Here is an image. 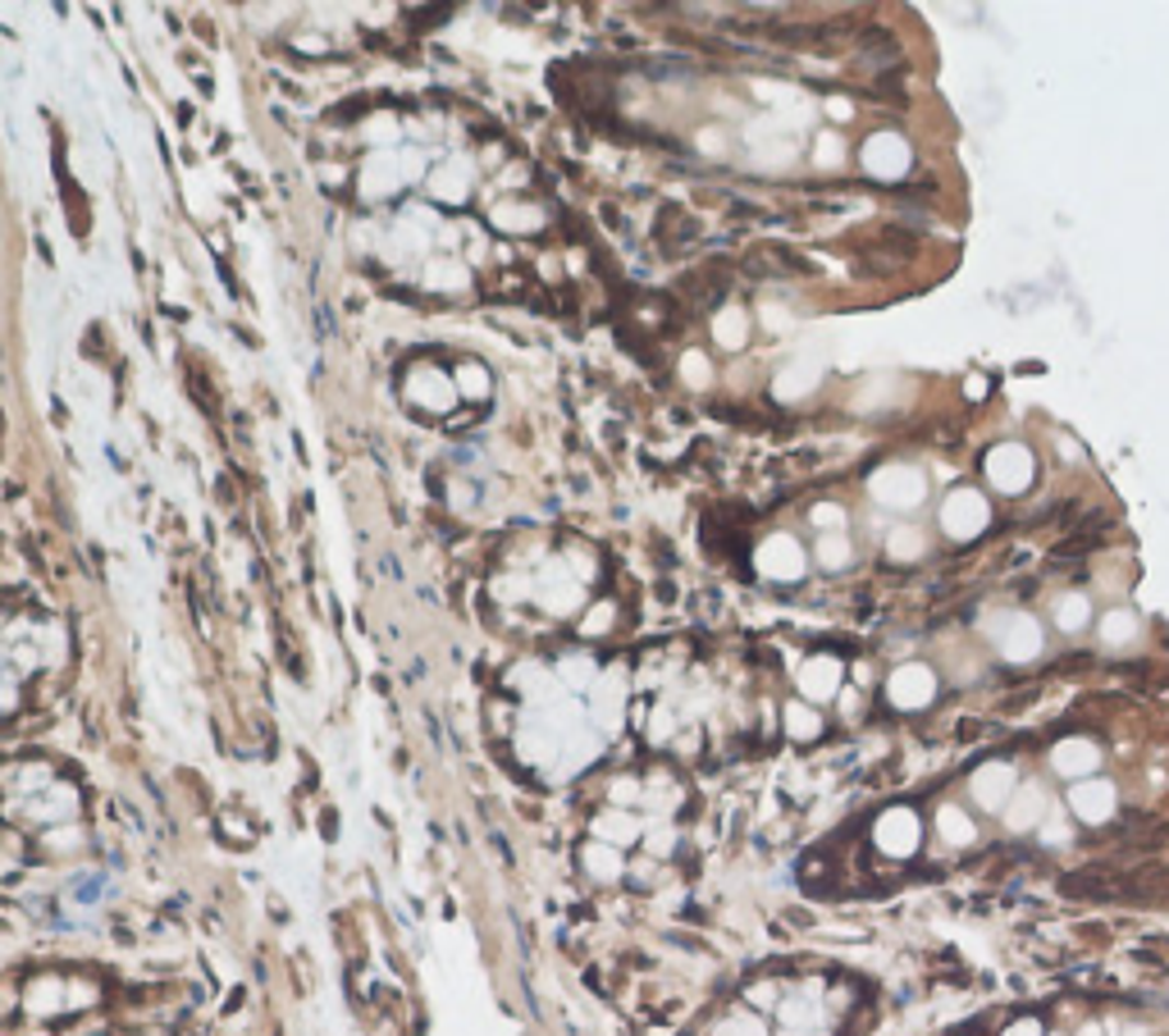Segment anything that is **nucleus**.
I'll use <instances>...</instances> for the list:
<instances>
[{"label":"nucleus","instance_id":"obj_10","mask_svg":"<svg viewBox=\"0 0 1169 1036\" xmlns=\"http://www.w3.org/2000/svg\"><path fill=\"white\" fill-rule=\"evenodd\" d=\"M1051 767L1060 772L1065 781H1088L1097 767H1101V749L1092 740H1082V736H1069L1051 749Z\"/></svg>","mask_w":1169,"mask_h":1036},{"label":"nucleus","instance_id":"obj_7","mask_svg":"<svg viewBox=\"0 0 1169 1036\" xmlns=\"http://www.w3.org/2000/svg\"><path fill=\"white\" fill-rule=\"evenodd\" d=\"M864 170L873 179H900L909 170V143L900 133H890V128L873 133L864 143Z\"/></svg>","mask_w":1169,"mask_h":1036},{"label":"nucleus","instance_id":"obj_32","mask_svg":"<svg viewBox=\"0 0 1169 1036\" xmlns=\"http://www.w3.org/2000/svg\"><path fill=\"white\" fill-rule=\"evenodd\" d=\"M827 110H831V115H837V119H845V115H850V101H831Z\"/></svg>","mask_w":1169,"mask_h":1036},{"label":"nucleus","instance_id":"obj_35","mask_svg":"<svg viewBox=\"0 0 1169 1036\" xmlns=\"http://www.w3.org/2000/svg\"><path fill=\"white\" fill-rule=\"evenodd\" d=\"M1055 1036H1060V1032H1055Z\"/></svg>","mask_w":1169,"mask_h":1036},{"label":"nucleus","instance_id":"obj_33","mask_svg":"<svg viewBox=\"0 0 1169 1036\" xmlns=\"http://www.w3.org/2000/svg\"><path fill=\"white\" fill-rule=\"evenodd\" d=\"M1078 1036H1101V1027H1097V1023H1082V1032H1078Z\"/></svg>","mask_w":1169,"mask_h":1036},{"label":"nucleus","instance_id":"obj_26","mask_svg":"<svg viewBox=\"0 0 1169 1036\" xmlns=\"http://www.w3.org/2000/svg\"><path fill=\"white\" fill-rule=\"evenodd\" d=\"M612 617H617V612H612V603H594V612L584 617V635H603L612 626Z\"/></svg>","mask_w":1169,"mask_h":1036},{"label":"nucleus","instance_id":"obj_22","mask_svg":"<svg viewBox=\"0 0 1169 1036\" xmlns=\"http://www.w3.org/2000/svg\"><path fill=\"white\" fill-rule=\"evenodd\" d=\"M886 553H890V557H900V562H909V557H918V553H923V535H918V530H909V525L890 530Z\"/></svg>","mask_w":1169,"mask_h":1036},{"label":"nucleus","instance_id":"obj_19","mask_svg":"<svg viewBox=\"0 0 1169 1036\" xmlns=\"http://www.w3.org/2000/svg\"><path fill=\"white\" fill-rule=\"evenodd\" d=\"M1055 622H1060V630H1082L1092 622V603H1088V594H1065L1060 603H1055Z\"/></svg>","mask_w":1169,"mask_h":1036},{"label":"nucleus","instance_id":"obj_17","mask_svg":"<svg viewBox=\"0 0 1169 1036\" xmlns=\"http://www.w3.org/2000/svg\"><path fill=\"white\" fill-rule=\"evenodd\" d=\"M782 721H786V736H791V740H814V736H822V717H818L814 704H804V698L786 704Z\"/></svg>","mask_w":1169,"mask_h":1036},{"label":"nucleus","instance_id":"obj_6","mask_svg":"<svg viewBox=\"0 0 1169 1036\" xmlns=\"http://www.w3.org/2000/svg\"><path fill=\"white\" fill-rule=\"evenodd\" d=\"M1069 808H1074V818L1078 822H1088V827H1101L1115 818V808H1120V795L1110 781L1101 776H1088V781H1074V790H1069Z\"/></svg>","mask_w":1169,"mask_h":1036},{"label":"nucleus","instance_id":"obj_2","mask_svg":"<svg viewBox=\"0 0 1169 1036\" xmlns=\"http://www.w3.org/2000/svg\"><path fill=\"white\" fill-rule=\"evenodd\" d=\"M918 840H923V827H918V813L913 808H886V813L873 822V845L886 854V858H909L918 850Z\"/></svg>","mask_w":1169,"mask_h":1036},{"label":"nucleus","instance_id":"obj_13","mask_svg":"<svg viewBox=\"0 0 1169 1036\" xmlns=\"http://www.w3.org/2000/svg\"><path fill=\"white\" fill-rule=\"evenodd\" d=\"M1042 808H1046L1042 786H1033V781H1028V786H1014V795L1006 799V827H1010V831L1037 827V822H1042Z\"/></svg>","mask_w":1169,"mask_h":1036},{"label":"nucleus","instance_id":"obj_18","mask_svg":"<svg viewBox=\"0 0 1169 1036\" xmlns=\"http://www.w3.org/2000/svg\"><path fill=\"white\" fill-rule=\"evenodd\" d=\"M814 384H818V366H814V361H795L791 371L776 375V394H782V398H804Z\"/></svg>","mask_w":1169,"mask_h":1036},{"label":"nucleus","instance_id":"obj_8","mask_svg":"<svg viewBox=\"0 0 1169 1036\" xmlns=\"http://www.w3.org/2000/svg\"><path fill=\"white\" fill-rule=\"evenodd\" d=\"M841 658H831V653H818L799 667V694H804V704H831V698L841 694Z\"/></svg>","mask_w":1169,"mask_h":1036},{"label":"nucleus","instance_id":"obj_5","mask_svg":"<svg viewBox=\"0 0 1169 1036\" xmlns=\"http://www.w3.org/2000/svg\"><path fill=\"white\" fill-rule=\"evenodd\" d=\"M923 493H928V485H923V475H918L913 466H886V470L873 475V498L882 502V508L909 512V508L923 502Z\"/></svg>","mask_w":1169,"mask_h":1036},{"label":"nucleus","instance_id":"obj_31","mask_svg":"<svg viewBox=\"0 0 1169 1036\" xmlns=\"http://www.w3.org/2000/svg\"><path fill=\"white\" fill-rule=\"evenodd\" d=\"M964 394H968V398H983V394H987V384H983V379H968V384H964Z\"/></svg>","mask_w":1169,"mask_h":1036},{"label":"nucleus","instance_id":"obj_28","mask_svg":"<svg viewBox=\"0 0 1169 1036\" xmlns=\"http://www.w3.org/2000/svg\"><path fill=\"white\" fill-rule=\"evenodd\" d=\"M1000 1036H1046V1027H1042V1018H1014Z\"/></svg>","mask_w":1169,"mask_h":1036},{"label":"nucleus","instance_id":"obj_3","mask_svg":"<svg viewBox=\"0 0 1169 1036\" xmlns=\"http://www.w3.org/2000/svg\"><path fill=\"white\" fill-rule=\"evenodd\" d=\"M987 521H991L987 498L973 493V489H955L951 498H945V508H941V530L951 539H978L987 530Z\"/></svg>","mask_w":1169,"mask_h":1036},{"label":"nucleus","instance_id":"obj_29","mask_svg":"<svg viewBox=\"0 0 1169 1036\" xmlns=\"http://www.w3.org/2000/svg\"><path fill=\"white\" fill-rule=\"evenodd\" d=\"M745 1000H749V1004H759V1010H772V1004H776V982H759Z\"/></svg>","mask_w":1169,"mask_h":1036},{"label":"nucleus","instance_id":"obj_24","mask_svg":"<svg viewBox=\"0 0 1169 1036\" xmlns=\"http://www.w3.org/2000/svg\"><path fill=\"white\" fill-rule=\"evenodd\" d=\"M818 562L822 567H845L850 562V539L845 535H822L818 539Z\"/></svg>","mask_w":1169,"mask_h":1036},{"label":"nucleus","instance_id":"obj_11","mask_svg":"<svg viewBox=\"0 0 1169 1036\" xmlns=\"http://www.w3.org/2000/svg\"><path fill=\"white\" fill-rule=\"evenodd\" d=\"M759 571L763 576H772V580H799L804 576V548L795 544V539H786V535H772L763 548H759Z\"/></svg>","mask_w":1169,"mask_h":1036},{"label":"nucleus","instance_id":"obj_34","mask_svg":"<svg viewBox=\"0 0 1169 1036\" xmlns=\"http://www.w3.org/2000/svg\"><path fill=\"white\" fill-rule=\"evenodd\" d=\"M1124 1036H1151V1032H1147V1027H1128Z\"/></svg>","mask_w":1169,"mask_h":1036},{"label":"nucleus","instance_id":"obj_15","mask_svg":"<svg viewBox=\"0 0 1169 1036\" xmlns=\"http://www.w3.org/2000/svg\"><path fill=\"white\" fill-rule=\"evenodd\" d=\"M937 835L945 840V845H955V850H964V845H973V840H978V827H973V818L964 813V808H955V804H945L941 813H937Z\"/></svg>","mask_w":1169,"mask_h":1036},{"label":"nucleus","instance_id":"obj_21","mask_svg":"<svg viewBox=\"0 0 1169 1036\" xmlns=\"http://www.w3.org/2000/svg\"><path fill=\"white\" fill-rule=\"evenodd\" d=\"M1133 635H1137V617H1133V612H1124V607H1115V612H1110V617L1101 622V639H1105V644H1128Z\"/></svg>","mask_w":1169,"mask_h":1036},{"label":"nucleus","instance_id":"obj_1","mask_svg":"<svg viewBox=\"0 0 1169 1036\" xmlns=\"http://www.w3.org/2000/svg\"><path fill=\"white\" fill-rule=\"evenodd\" d=\"M1033 475H1037V462H1033V453H1028L1023 443H1000V447L987 453V480L1000 493H1023L1028 485H1033Z\"/></svg>","mask_w":1169,"mask_h":1036},{"label":"nucleus","instance_id":"obj_14","mask_svg":"<svg viewBox=\"0 0 1169 1036\" xmlns=\"http://www.w3.org/2000/svg\"><path fill=\"white\" fill-rule=\"evenodd\" d=\"M580 863H584V873H590L594 881H603V886L622 881V873H626V863H622V850L603 845V840H590V845L580 850Z\"/></svg>","mask_w":1169,"mask_h":1036},{"label":"nucleus","instance_id":"obj_12","mask_svg":"<svg viewBox=\"0 0 1169 1036\" xmlns=\"http://www.w3.org/2000/svg\"><path fill=\"white\" fill-rule=\"evenodd\" d=\"M968 790H973V799H978L983 808H1006V799L1014 795V767L1010 763H983L978 772H973V781H968Z\"/></svg>","mask_w":1169,"mask_h":1036},{"label":"nucleus","instance_id":"obj_25","mask_svg":"<svg viewBox=\"0 0 1169 1036\" xmlns=\"http://www.w3.org/2000/svg\"><path fill=\"white\" fill-rule=\"evenodd\" d=\"M814 525H818V530H827V535H841L845 512L837 508V502H818V508H814Z\"/></svg>","mask_w":1169,"mask_h":1036},{"label":"nucleus","instance_id":"obj_23","mask_svg":"<svg viewBox=\"0 0 1169 1036\" xmlns=\"http://www.w3.org/2000/svg\"><path fill=\"white\" fill-rule=\"evenodd\" d=\"M681 375H685V384H690V388H708V384H713V366H708V356H704V352H685V361H681Z\"/></svg>","mask_w":1169,"mask_h":1036},{"label":"nucleus","instance_id":"obj_27","mask_svg":"<svg viewBox=\"0 0 1169 1036\" xmlns=\"http://www.w3.org/2000/svg\"><path fill=\"white\" fill-rule=\"evenodd\" d=\"M841 156H845V147L831 133H822L818 137V164H841Z\"/></svg>","mask_w":1169,"mask_h":1036},{"label":"nucleus","instance_id":"obj_16","mask_svg":"<svg viewBox=\"0 0 1169 1036\" xmlns=\"http://www.w3.org/2000/svg\"><path fill=\"white\" fill-rule=\"evenodd\" d=\"M594 835L603 840V845H631V840H639V822L631 813H622V808H608V813L594 818Z\"/></svg>","mask_w":1169,"mask_h":1036},{"label":"nucleus","instance_id":"obj_9","mask_svg":"<svg viewBox=\"0 0 1169 1036\" xmlns=\"http://www.w3.org/2000/svg\"><path fill=\"white\" fill-rule=\"evenodd\" d=\"M996 644L1010 662H1028L1042 649V626L1028 617V612H1010V617L996 622Z\"/></svg>","mask_w":1169,"mask_h":1036},{"label":"nucleus","instance_id":"obj_4","mask_svg":"<svg viewBox=\"0 0 1169 1036\" xmlns=\"http://www.w3.org/2000/svg\"><path fill=\"white\" fill-rule=\"evenodd\" d=\"M886 698H890V708H928L932 698H937V676H932V667L923 662H905L890 671V681H886Z\"/></svg>","mask_w":1169,"mask_h":1036},{"label":"nucleus","instance_id":"obj_30","mask_svg":"<svg viewBox=\"0 0 1169 1036\" xmlns=\"http://www.w3.org/2000/svg\"><path fill=\"white\" fill-rule=\"evenodd\" d=\"M700 147H704L708 156H717V151H722V137H717V128H704V133H700Z\"/></svg>","mask_w":1169,"mask_h":1036},{"label":"nucleus","instance_id":"obj_20","mask_svg":"<svg viewBox=\"0 0 1169 1036\" xmlns=\"http://www.w3.org/2000/svg\"><path fill=\"white\" fill-rule=\"evenodd\" d=\"M713 339L722 348H740L749 339V316L745 311H722V316H713Z\"/></svg>","mask_w":1169,"mask_h":1036}]
</instances>
